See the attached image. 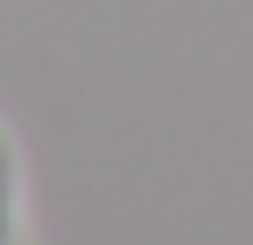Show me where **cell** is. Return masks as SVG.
Listing matches in <instances>:
<instances>
[{
    "label": "cell",
    "mask_w": 253,
    "mask_h": 245,
    "mask_svg": "<svg viewBox=\"0 0 253 245\" xmlns=\"http://www.w3.org/2000/svg\"><path fill=\"white\" fill-rule=\"evenodd\" d=\"M23 222V168H16V146H8V130H0V245L16 238Z\"/></svg>",
    "instance_id": "6da1fadb"
}]
</instances>
